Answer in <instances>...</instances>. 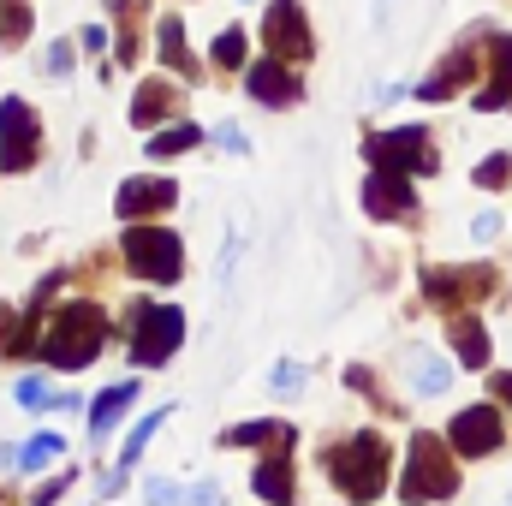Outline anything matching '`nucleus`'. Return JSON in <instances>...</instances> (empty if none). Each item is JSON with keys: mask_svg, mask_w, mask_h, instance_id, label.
I'll list each match as a JSON object with an SVG mask.
<instances>
[{"mask_svg": "<svg viewBox=\"0 0 512 506\" xmlns=\"http://www.w3.org/2000/svg\"><path fill=\"white\" fill-rule=\"evenodd\" d=\"M102 346H108V310L90 304V298H78V304L54 310V322L42 328V346L36 352L54 370H84V364L102 358Z\"/></svg>", "mask_w": 512, "mask_h": 506, "instance_id": "f257e3e1", "label": "nucleus"}, {"mask_svg": "<svg viewBox=\"0 0 512 506\" xmlns=\"http://www.w3.org/2000/svg\"><path fill=\"white\" fill-rule=\"evenodd\" d=\"M322 471H328V483H334L346 501L370 506L387 489V441L376 429H358V435L322 447Z\"/></svg>", "mask_w": 512, "mask_h": 506, "instance_id": "f03ea898", "label": "nucleus"}, {"mask_svg": "<svg viewBox=\"0 0 512 506\" xmlns=\"http://www.w3.org/2000/svg\"><path fill=\"white\" fill-rule=\"evenodd\" d=\"M179 346H185V310L137 298L131 304V364L137 370H161Z\"/></svg>", "mask_w": 512, "mask_h": 506, "instance_id": "7ed1b4c3", "label": "nucleus"}, {"mask_svg": "<svg viewBox=\"0 0 512 506\" xmlns=\"http://www.w3.org/2000/svg\"><path fill=\"white\" fill-rule=\"evenodd\" d=\"M120 251H126V268L137 280H149V286H173V280L185 274V239L167 233V227L131 221L126 239H120Z\"/></svg>", "mask_w": 512, "mask_h": 506, "instance_id": "20e7f679", "label": "nucleus"}, {"mask_svg": "<svg viewBox=\"0 0 512 506\" xmlns=\"http://www.w3.org/2000/svg\"><path fill=\"white\" fill-rule=\"evenodd\" d=\"M453 489H459V471H453V459H447V441H441V435H411V459H405L399 495L411 506H423V501H447Z\"/></svg>", "mask_w": 512, "mask_h": 506, "instance_id": "39448f33", "label": "nucleus"}, {"mask_svg": "<svg viewBox=\"0 0 512 506\" xmlns=\"http://www.w3.org/2000/svg\"><path fill=\"white\" fill-rule=\"evenodd\" d=\"M364 161H370V173H435L441 167V155H435V143H429V131L405 126V131H382V137H370L364 143Z\"/></svg>", "mask_w": 512, "mask_h": 506, "instance_id": "423d86ee", "label": "nucleus"}, {"mask_svg": "<svg viewBox=\"0 0 512 506\" xmlns=\"http://www.w3.org/2000/svg\"><path fill=\"white\" fill-rule=\"evenodd\" d=\"M42 161V120L30 114V102L6 96L0 102V173H30Z\"/></svg>", "mask_w": 512, "mask_h": 506, "instance_id": "0eeeda50", "label": "nucleus"}, {"mask_svg": "<svg viewBox=\"0 0 512 506\" xmlns=\"http://www.w3.org/2000/svg\"><path fill=\"white\" fill-rule=\"evenodd\" d=\"M262 42H268V54L286 60V66H304V60L316 54L310 18H304L298 0H268V12H262Z\"/></svg>", "mask_w": 512, "mask_h": 506, "instance_id": "6e6552de", "label": "nucleus"}, {"mask_svg": "<svg viewBox=\"0 0 512 506\" xmlns=\"http://www.w3.org/2000/svg\"><path fill=\"white\" fill-rule=\"evenodd\" d=\"M501 411L495 405H465L459 417H453V429H447V441H453V453H465V459H489L495 447H501Z\"/></svg>", "mask_w": 512, "mask_h": 506, "instance_id": "1a4fd4ad", "label": "nucleus"}, {"mask_svg": "<svg viewBox=\"0 0 512 506\" xmlns=\"http://www.w3.org/2000/svg\"><path fill=\"white\" fill-rule=\"evenodd\" d=\"M489 286H495L489 268H429L423 274V298L429 304H447V310H459L465 298H483Z\"/></svg>", "mask_w": 512, "mask_h": 506, "instance_id": "9d476101", "label": "nucleus"}, {"mask_svg": "<svg viewBox=\"0 0 512 506\" xmlns=\"http://www.w3.org/2000/svg\"><path fill=\"white\" fill-rule=\"evenodd\" d=\"M179 203V185L173 179H155V173H143V179H126L120 185V197H114V209H120V221H143V215H167Z\"/></svg>", "mask_w": 512, "mask_h": 506, "instance_id": "9b49d317", "label": "nucleus"}, {"mask_svg": "<svg viewBox=\"0 0 512 506\" xmlns=\"http://www.w3.org/2000/svg\"><path fill=\"white\" fill-rule=\"evenodd\" d=\"M245 90H251L256 102H262V108H292V102L304 96L298 72H292L286 60H274V54H268V60H256L251 72H245Z\"/></svg>", "mask_w": 512, "mask_h": 506, "instance_id": "f8f14e48", "label": "nucleus"}, {"mask_svg": "<svg viewBox=\"0 0 512 506\" xmlns=\"http://www.w3.org/2000/svg\"><path fill=\"white\" fill-rule=\"evenodd\" d=\"M364 209H370L376 221H405V215L417 209L411 179H405V173H370V179H364Z\"/></svg>", "mask_w": 512, "mask_h": 506, "instance_id": "ddd939ff", "label": "nucleus"}, {"mask_svg": "<svg viewBox=\"0 0 512 506\" xmlns=\"http://www.w3.org/2000/svg\"><path fill=\"white\" fill-rule=\"evenodd\" d=\"M179 108H185V96H179L167 78H143L137 96H131V126L149 131V126H161V120H173Z\"/></svg>", "mask_w": 512, "mask_h": 506, "instance_id": "4468645a", "label": "nucleus"}, {"mask_svg": "<svg viewBox=\"0 0 512 506\" xmlns=\"http://www.w3.org/2000/svg\"><path fill=\"white\" fill-rule=\"evenodd\" d=\"M298 429L280 423V417H256V423H239V429H221V447H262V453H292Z\"/></svg>", "mask_w": 512, "mask_h": 506, "instance_id": "2eb2a0df", "label": "nucleus"}, {"mask_svg": "<svg viewBox=\"0 0 512 506\" xmlns=\"http://www.w3.org/2000/svg\"><path fill=\"white\" fill-rule=\"evenodd\" d=\"M471 72H477V54H471V48H453V54H447L423 84H417V96H423V102H447L459 84H471Z\"/></svg>", "mask_w": 512, "mask_h": 506, "instance_id": "dca6fc26", "label": "nucleus"}, {"mask_svg": "<svg viewBox=\"0 0 512 506\" xmlns=\"http://www.w3.org/2000/svg\"><path fill=\"white\" fill-rule=\"evenodd\" d=\"M143 18H149V0H114V60L120 66H137L143 54Z\"/></svg>", "mask_w": 512, "mask_h": 506, "instance_id": "f3484780", "label": "nucleus"}, {"mask_svg": "<svg viewBox=\"0 0 512 506\" xmlns=\"http://www.w3.org/2000/svg\"><path fill=\"white\" fill-rule=\"evenodd\" d=\"M507 102H512V36H495L489 42V84H483L477 108L489 114V108H507Z\"/></svg>", "mask_w": 512, "mask_h": 506, "instance_id": "a211bd4d", "label": "nucleus"}, {"mask_svg": "<svg viewBox=\"0 0 512 506\" xmlns=\"http://www.w3.org/2000/svg\"><path fill=\"white\" fill-rule=\"evenodd\" d=\"M251 489L262 495L268 506H292V453H262V465H256V477H251Z\"/></svg>", "mask_w": 512, "mask_h": 506, "instance_id": "6ab92c4d", "label": "nucleus"}, {"mask_svg": "<svg viewBox=\"0 0 512 506\" xmlns=\"http://www.w3.org/2000/svg\"><path fill=\"white\" fill-rule=\"evenodd\" d=\"M155 48H161V60H167L173 72L203 78V66H197V54H191V42H185V18H161V24H155Z\"/></svg>", "mask_w": 512, "mask_h": 506, "instance_id": "aec40b11", "label": "nucleus"}, {"mask_svg": "<svg viewBox=\"0 0 512 506\" xmlns=\"http://www.w3.org/2000/svg\"><path fill=\"white\" fill-rule=\"evenodd\" d=\"M131 405H137V381H120V387H108V393L90 405V441H108V429L126 417Z\"/></svg>", "mask_w": 512, "mask_h": 506, "instance_id": "412c9836", "label": "nucleus"}, {"mask_svg": "<svg viewBox=\"0 0 512 506\" xmlns=\"http://www.w3.org/2000/svg\"><path fill=\"white\" fill-rule=\"evenodd\" d=\"M161 423H167V405H161V411H149V417H143V423H137V429H131V435H126V447H120V465H114V477L102 483L108 495H120V489H126V471H131V465H137V453L149 447V435H155Z\"/></svg>", "mask_w": 512, "mask_h": 506, "instance_id": "4be33fe9", "label": "nucleus"}, {"mask_svg": "<svg viewBox=\"0 0 512 506\" xmlns=\"http://www.w3.org/2000/svg\"><path fill=\"white\" fill-rule=\"evenodd\" d=\"M453 352H459V364L465 370H483L489 364V334H483V322H471V316H453Z\"/></svg>", "mask_w": 512, "mask_h": 506, "instance_id": "5701e85b", "label": "nucleus"}, {"mask_svg": "<svg viewBox=\"0 0 512 506\" xmlns=\"http://www.w3.org/2000/svg\"><path fill=\"white\" fill-rule=\"evenodd\" d=\"M405 370H411V387H417V393H447V387H453L447 364H441L435 352H423V346L405 352Z\"/></svg>", "mask_w": 512, "mask_h": 506, "instance_id": "b1692460", "label": "nucleus"}, {"mask_svg": "<svg viewBox=\"0 0 512 506\" xmlns=\"http://www.w3.org/2000/svg\"><path fill=\"white\" fill-rule=\"evenodd\" d=\"M197 143H203V126L173 120L167 131H155V137H149V155H155V161H173V155H185V149H197Z\"/></svg>", "mask_w": 512, "mask_h": 506, "instance_id": "393cba45", "label": "nucleus"}, {"mask_svg": "<svg viewBox=\"0 0 512 506\" xmlns=\"http://www.w3.org/2000/svg\"><path fill=\"white\" fill-rule=\"evenodd\" d=\"M18 405H30V411H72L78 399H72V393H54V387H42V381H18Z\"/></svg>", "mask_w": 512, "mask_h": 506, "instance_id": "a878e982", "label": "nucleus"}, {"mask_svg": "<svg viewBox=\"0 0 512 506\" xmlns=\"http://www.w3.org/2000/svg\"><path fill=\"white\" fill-rule=\"evenodd\" d=\"M30 36V6L24 0H0V48H18Z\"/></svg>", "mask_w": 512, "mask_h": 506, "instance_id": "bb28decb", "label": "nucleus"}, {"mask_svg": "<svg viewBox=\"0 0 512 506\" xmlns=\"http://www.w3.org/2000/svg\"><path fill=\"white\" fill-rule=\"evenodd\" d=\"M60 453H66V441H60V435H36V441H24V447H18V465H24V471H42V465H54Z\"/></svg>", "mask_w": 512, "mask_h": 506, "instance_id": "cd10ccee", "label": "nucleus"}, {"mask_svg": "<svg viewBox=\"0 0 512 506\" xmlns=\"http://www.w3.org/2000/svg\"><path fill=\"white\" fill-rule=\"evenodd\" d=\"M245 48H251V42H245L239 24L221 30V36H215V66H221V72H239V66H245Z\"/></svg>", "mask_w": 512, "mask_h": 506, "instance_id": "c85d7f7f", "label": "nucleus"}, {"mask_svg": "<svg viewBox=\"0 0 512 506\" xmlns=\"http://www.w3.org/2000/svg\"><path fill=\"white\" fill-rule=\"evenodd\" d=\"M72 60H78V42H48L42 72H48V78H66V72H72Z\"/></svg>", "mask_w": 512, "mask_h": 506, "instance_id": "c756f323", "label": "nucleus"}, {"mask_svg": "<svg viewBox=\"0 0 512 506\" xmlns=\"http://www.w3.org/2000/svg\"><path fill=\"white\" fill-rule=\"evenodd\" d=\"M173 506H221V489L215 483H191V489L173 483Z\"/></svg>", "mask_w": 512, "mask_h": 506, "instance_id": "7c9ffc66", "label": "nucleus"}, {"mask_svg": "<svg viewBox=\"0 0 512 506\" xmlns=\"http://www.w3.org/2000/svg\"><path fill=\"white\" fill-rule=\"evenodd\" d=\"M268 387H274V393H304V364H274Z\"/></svg>", "mask_w": 512, "mask_h": 506, "instance_id": "2f4dec72", "label": "nucleus"}, {"mask_svg": "<svg viewBox=\"0 0 512 506\" xmlns=\"http://www.w3.org/2000/svg\"><path fill=\"white\" fill-rule=\"evenodd\" d=\"M507 179H512V155H489L477 167V185H507Z\"/></svg>", "mask_w": 512, "mask_h": 506, "instance_id": "473e14b6", "label": "nucleus"}, {"mask_svg": "<svg viewBox=\"0 0 512 506\" xmlns=\"http://www.w3.org/2000/svg\"><path fill=\"white\" fill-rule=\"evenodd\" d=\"M215 137H221V149H233V155H251V143H245V126H233V120H227V126L215 131Z\"/></svg>", "mask_w": 512, "mask_h": 506, "instance_id": "72a5a7b5", "label": "nucleus"}, {"mask_svg": "<svg viewBox=\"0 0 512 506\" xmlns=\"http://www.w3.org/2000/svg\"><path fill=\"white\" fill-rule=\"evenodd\" d=\"M66 489H72V471H66V477H54L48 489H36V495H30V506H54L60 495H66Z\"/></svg>", "mask_w": 512, "mask_h": 506, "instance_id": "f704fd0d", "label": "nucleus"}, {"mask_svg": "<svg viewBox=\"0 0 512 506\" xmlns=\"http://www.w3.org/2000/svg\"><path fill=\"white\" fill-rule=\"evenodd\" d=\"M12 334H18V310H12V304H0V358L12 352Z\"/></svg>", "mask_w": 512, "mask_h": 506, "instance_id": "c9c22d12", "label": "nucleus"}, {"mask_svg": "<svg viewBox=\"0 0 512 506\" xmlns=\"http://www.w3.org/2000/svg\"><path fill=\"white\" fill-rule=\"evenodd\" d=\"M78 48L102 54V48H108V30H102V24H84V30H78Z\"/></svg>", "mask_w": 512, "mask_h": 506, "instance_id": "e433bc0d", "label": "nucleus"}, {"mask_svg": "<svg viewBox=\"0 0 512 506\" xmlns=\"http://www.w3.org/2000/svg\"><path fill=\"white\" fill-rule=\"evenodd\" d=\"M471 233H477V239H495V233H501V215H477V227H471Z\"/></svg>", "mask_w": 512, "mask_h": 506, "instance_id": "4c0bfd02", "label": "nucleus"}, {"mask_svg": "<svg viewBox=\"0 0 512 506\" xmlns=\"http://www.w3.org/2000/svg\"><path fill=\"white\" fill-rule=\"evenodd\" d=\"M489 387H495V399H507V405H512V376H495Z\"/></svg>", "mask_w": 512, "mask_h": 506, "instance_id": "58836bf2", "label": "nucleus"}, {"mask_svg": "<svg viewBox=\"0 0 512 506\" xmlns=\"http://www.w3.org/2000/svg\"><path fill=\"white\" fill-rule=\"evenodd\" d=\"M387 6H393V0H382V6H376V18H387Z\"/></svg>", "mask_w": 512, "mask_h": 506, "instance_id": "ea45409f", "label": "nucleus"}, {"mask_svg": "<svg viewBox=\"0 0 512 506\" xmlns=\"http://www.w3.org/2000/svg\"><path fill=\"white\" fill-rule=\"evenodd\" d=\"M0 506H6V495H0Z\"/></svg>", "mask_w": 512, "mask_h": 506, "instance_id": "a19ab883", "label": "nucleus"}]
</instances>
